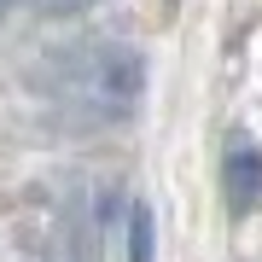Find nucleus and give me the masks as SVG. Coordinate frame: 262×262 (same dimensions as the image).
<instances>
[{
  "mask_svg": "<svg viewBox=\"0 0 262 262\" xmlns=\"http://www.w3.org/2000/svg\"><path fill=\"white\" fill-rule=\"evenodd\" d=\"M128 262H151V210L146 204L128 210Z\"/></svg>",
  "mask_w": 262,
  "mask_h": 262,
  "instance_id": "7ed1b4c3",
  "label": "nucleus"
},
{
  "mask_svg": "<svg viewBox=\"0 0 262 262\" xmlns=\"http://www.w3.org/2000/svg\"><path fill=\"white\" fill-rule=\"evenodd\" d=\"M256 192H262V151L245 140V134H233V140H227V204L251 210Z\"/></svg>",
  "mask_w": 262,
  "mask_h": 262,
  "instance_id": "f03ea898",
  "label": "nucleus"
},
{
  "mask_svg": "<svg viewBox=\"0 0 262 262\" xmlns=\"http://www.w3.org/2000/svg\"><path fill=\"white\" fill-rule=\"evenodd\" d=\"M0 6H6V0H0Z\"/></svg>",
  "mask_w": 262,
  "mask_h": 262,
  "instance_id": "39448f33",
  "label": "nucleus"
},
{
  "mask_svg": "<svg viewBox=\"0 0 262 262\" xmlns=\"http://www.w3.org/2000/svg\"><path fill=\"white\" fill-rule=\"evenodd\" d=\"M41 88H47V99L58 111H76L88 122H117L140 105L146 58L128 41H76V47L47 58Z\"/></svg>",
  "mask_w": 262,
  "mask_h": 262,
  "instance_id": "f257e3e1",
  "label": "nucleus"
},
{
  "mask_svg": "<svg viewBox=\"0 0 262 262\" xmlns=\"http://www.w3.org/2000/svg\"><path fill=\"white\" fill-rule=\"evenodd\" d=\"M35 12H47V18H70V12H88V6H99V0H29Z\"/></svg>",
  "mask_w": 262,
  "mask_h": 262,
  "instance_id": "20e7f679",
  "label": "nucleus"
}]
</instances>
